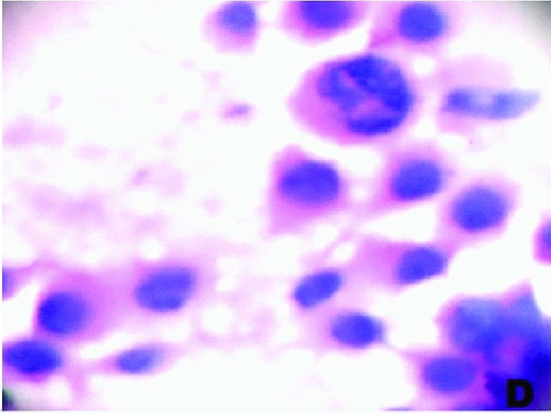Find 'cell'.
<instances>
[{
  "label": "cell",
  "instance_id": "6da1fadb",
  "mask_svg": "<svg viewBox=\"0 0 551 414\" xmlns=\"http://www.w3.org/2000/svg\"><path fill=\"white\" fill-rule=\"evenodd\" d=\"M430 95L410 59L363 49L308 67L285 106L296 126L319 140L380 152L408 137Z\"/></svg>",
  "mask_w": 551,
  "mask_h": 414
},
{
  "label": "cell",
  "instance_id": "7a4b0ae2",
  "mask_svg": "<svg viewBox=\"0 0 551 414\" xmlns=\"http://www.w3.org/2000/svg\"><path fill=\"white\" fill-rule=\"evenodd\" d=\"M243 251L226 241L199 240L115 269L127 327L154 329L186 321L194 325L206 311L218 306L243 311L253 298L255 287L221 288L223 260Z\"/></svg>",
  "mask_w": 551,
  "mask_h": 414
},
{
  "label": "cell",
  "instance_id": "3957f363",
  "mask_svg": "<svg viewBox=\"0 0 551 414\" xmlns=\"http://www.w3.org/2000/svg\"><path fill=\"white\" fill-rule=\"evenodd\" d=\"M425 77L435 96L436 129L468 140L526 116L542 99L538 90L516 84L506 63L484 54L442 58Z\"/></svg>",
  "mask_w": 551,
  "mask_h": 414
},
{
  "label": "cell",
  "instance_id": "277c9868",
  "mask_svg": "<svg viewBox=\"0 0 551 414\" xmlns=\"http://www.w3.org/2000/svg\"><path fill=\"white\" fill-rule=\"evenodd\" d=\"M357 179L334 159L289 143L273 155L264 202L269 239L303 237L353 214L360 195Z\"/></svg>",
  "mask_w": 551,
  "mask_h": 414
},
{
  "label": "cell",
  "instance_id": "5b68a950",
  "mask_svg": "<svg viewBox=\"0 0 551 414\" xmlns=\"http://www.w3.org/2000/svg\"><path fill=\"white\" fill-rule=\"evenodd\" d=\"M378 152V165L365 184L342 234L438 201L463 177L458 161L431 138L407 137Z\"/></svg>",
  "mask_w": 551,
  "mask_h": 414
},
{
  "label": "cell",
  "instance_id": "8992f818",
  "mask_svg": "<svg viewBox=\"0 0 551 414\" xmlns=\"http://www.w3.org/2000/svg\"><path fill=\"white\" fill-rule=\"evenodd\" d=\"M127 327L115 269L57 268L38 293L33 333L72 349Z\"/></svg>",
  "mask_w": 551,
  "mask_h": 414
},
{
  "label": "cell",
  "instance_id": "52a82bcc",
  "mask_svg": "<svg viewBox=\"0 0 551 414\" xmlns=\"http://www.w3.org/2000/svg\"><path fill=\"white\" fill-rule=\"evenodd\" d=\"M348 241L352 248L345 262L356 284L368 294H399L444 278L460 253L433 237L417 241L356 231Z\"/></svg>",
  "mask_w": 551,
  "mask_h": 414
},
{
  "label": "cell",
  "instance_id": "ba28073f",
  "mask_svg": "<svg viewBox=\"0 0 551 414\" xmlns=\"http://www.w3.org/2000/svg\"><path fill=\"white\" fill-rule=\"evenodd\" d=\"M522 200L520 185L498 173L464 176L438 201L433 238L460 253L497 241Z\"/></svg>",
  "mask_w": 551,
  "mask_h": 414
},
{
  "label": "cell",
  "instance_id": "9c48e42d",
  "mask_svg": "<svg viewBox=\"0 0 551 414\" xmlns=\"http://www.w3.org/2000/svg\"><path fill=\"white\" fill-rule=\"evenodd\" d=\"M465 19L455 2L374 1L363 49L436 61L461 34Z\"/></svg>",
  "mask_w": 551,
  "mask_h": 414
},
{
  "label": "cell",
  "instance_id": "30bf717a",
  "mask_svg": "<svg viewBox=\"0 0 551 414\" xmlns=\"http://www.w3.org/2000/svg\"><path fill=\"white\" fill-rule=\"evenodd\" d=\"M408 370L416 391L415 402L395 410L420 406L454 409L486 407V366L480 359L447 347L391 349Z\"/></svg>",
  "mask_w": 551,
  "mask_h": 414
},
{
  "label": "cell",
  "instance_id": "8fae6325",
  "mask_svg": "<svg viewBox=\"0 0 551 414\" xmlns=\"http://www.w3.org/2000/svg\"><path fill=\"white\" fill-rule=\"evenodd\" d=\"M434 326L441 346L494 363L515 338L502 293L458 294L437 311Z\"/></svg>",
  "mask_w": 551,
  "mask_h": 414
},
{
  "label": "cell",
  "instance_id": "7c38bea8",
  "mask_svg": "<svg viewBox=\"0 0 551 414\" xmlns=\"http://www.w3.org/2000/svg\"><path fill=\"white\" fill-rule=\"evenodd\" d=\"M365 303L341 301L322 309L298 324L294 339L281 347L280 351L353 356L391 349L388 323L369 312Z\"/></svg>",
  "mask_w": 551,
  "mask_h": 414
},
{
  "label": "cell",
  "instance_id": "4fadbf2b",
  "mask_svg": "<svg viewBox=\"0 0 551 414\" xmlns=\"http://www.w3.org/2000/svg\"><path fill=\"white\" fill-rule=\"evenodd\" d=\"M79 360L70 349L31 332L3 342L1 380L7 385L36 388L62 381L72 397L81 400L86 397L78 378Z\"/></svg>",
  "mask_w": 551,
  "mask_h": 414
},
{
  "label": "cell",
  "instance_id": "5bb4252c",
  "mask_svg": "<svg viewBox=\"0 0 551 414\" xmlns=\"http://www.w3.org/2000/svg\"><path fill=\"white\" fill-rule=\"evenodd\" d=\"M374 1L284 2L277 24L291 40L303 46H318L360 26L372 15Z\"/></svg>",
  "mask_w": 551,
  "mask_h": 414
},
{
  "label": "cell",
  "instance_id": "9a60e30c",
  "mask_svg": "<svg viewBox=\"0 0 551 414\" xmlns=\"http://www.w3.org/2000/svg\"><path fill=\"white\" fill-rule=\"evenodd\" d=\"M329 257L321 251L308 257L289 286L287 301L298 325L338 302H367L369 294L358 286L345 260L333 261Z\"/></svg>",
  "mask_w": 551,
  "mask_h": 414
},
{
  "label": "cell",
  "instance_id": "2e32d148",
  "mask_svg": "<svg viewBox=\"0 0 551 414\" xmlns=\"http://www.w3.org/2000/svg\"><path fill=\"white\" fill-rule=\"evenodd\" d=\"M260 19L253 3L231 1L211 11L204 24L205 36L218 49L231 52L245 51L255 44Z\"/></svg>",
  "mask_w": 551,
  "mask_h": 414
},
{
  "label": "cell",
  "instance_id": "e0dca14e",
  "mask_svg": "<svg viewBox=\"0 0 551 414\" xmlns=\"http://www.w3.org/2000/svg\"><path fill=\"white\" fill-rule=\"evenodd\" d=\"M57 268L55 264L42 260L25 265L3 266L1 289V301H10L33 278L47 271L52 272Z\"/></svg>",
  "mask_w": 551,
  "mask_h": 414
},
{
  "label": "cell",
  "instance_id": "ac0fdd59",
  "mask_svg": "<svg viewBox=\"0 0 551 414\" xmlns=\"http://www.w3.org/2000/svg\"><path fill=\"white\" fill-rule=\"evenodd\" d=\"M532 256L543 266L551 263V216L545 214L535 228L532 237Z\"/></svg>",
  "mask_w": 551,
  "mask_h": 414
}]
</instances>
